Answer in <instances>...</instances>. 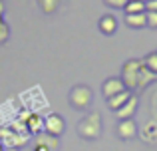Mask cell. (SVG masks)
<instances>
[{"label":"cell","mask_w":157,"mask_h":151,"mask_svg":"<svg viewBox=\"0 0 157 151\" xmlns=\"http://www.w3.org/2000/svg\"><path fill=\"white\" fill-rule=\"evenodd\" d=\"M104 2H105V6L113 8V10H123L125 4L129 2V0H104Z\"/></svg>","instance_id":"cell-19"},{"label":"cell","mask_w":157,"mask_h":151,"mask_svg":"<svg viewBox=\"0 0 157 151\" xmlns=\"http://www.w3.org/2000/svg\"><path fill=\"white\" fill-rule=\"evenodd\" d=\"M28 137L30 135H22V133L14 131L12 127H2L0 129V139H2V145H8L10 149H20L28 143Z\"/></svg>","instance_id":"cell-4"},{"label":"cell","mask_w":157,"mask_h":151,"mask_svg":"<svg viewBox=\"0 0 157 151\" xmlns=\"http://www.w3.org/2000/svg\"><path fill=\"white\" fill-rule=\"evenodd\" d=\"M131 96H133V93H131L129 89H123L121 93H117V96H113V97H109V100H105V101H107V108H109L111 111H117V109L121 108V105L125 104V101L129 100Z\"/></svg>","instance_id":"cell-12"},{"label":"cell","mask_w":157,"mask_h":151,"mask_svg":"<svg viewBox=\"0 0 157 151\" xmlns=\"http://www.w3.org/2000/svg\"><path fill=\"white\" fill-rule=\"evenodd\" d=\"M143 60H127L121 68V81L125 84V88L129 92H135L137 89V81H139V72H141Z\"/></svg>","instance_id":"cell-3"},{"label":"cell","mask_w":157,"mask_h":151,"mask_svg":"<svg viewBox=\"0 0 157 151\" xmlns=\"http://www.w3.org/2000/svg\"><path fill=\"white\" fill-rule=\"evenodd\" d=\"M141 137L145 141H149V143L157 139V123H155V121H149V123L141 129Z\"/></svg>","instance_id":"cell-15"},{"label":"cell","mask_w":157,"mask_h":151,"mask_svg":"<svg viewBox=\"0 0 157 151\" xmlns=\"http://www.w3.org/2000/svg\"><path fill=\"white\" fill-rule=\"evenodd\" d=\"M123 89H127V88L121 81V77H107V80L104 81V85H101V93H104L105 100H109V97L121 93Z\"/></svg>","instance_id":"cell-7"},{"label":"cell","mask_w":157,"mask_h":151,"mask_svg":"<svg viewBox=\"0 0 157 151\" xmlns=\"http://www.w3.org/2000/svg\"><path fill=\"white\" fill-rule=\"evenodd\" d=\"M98 26H100L101 34L111 36V34H115V30H117V20H115L113 14H104L100 18V22H98Z\"/></svg>","instance_id":"cell-11"},{"label":"cell","mask_w":157,"mask_h":151,"mask_svg":"<svg viewBox=\"0 0 157 151\" xmlns=\"http://www.w3.org/2000/svg\"><path fill=\"white\" fill-rule=\"evenodd\" d=\"M0 151H4V145H2V141H0Z\"/></svg>","instance_id":"cell-25"},{"label":"cell","mask_w":157,"mask_h":151,"mask_svg":"<svg viewBox=\"0 0 157 151\" xmlns=\"http://www.w3.org/2000/svg\"><path fill=\"white\" fill-rule=\"evenodd\" d=\"M8 151H18V149H8Z\"/></svg>","instance_id":"cell-26"},{"label":"cell","mask_w":157,"mask_h":151,"mask_svg":"<svg viewBox=\"0 0 157 151\" xmlns=\"http://www.w3.org/2000/svg\"><path fill=\"white\" fill-rule=\"evenodd\" d=\"M143 64H145V66L157 76V52H151V54H147L145 58H143Z\"/></svg>","instance_id":"cell-17"},{"label":"cell","mask_w":157,"mask_h":151,"mask_svg":"<svg viewBox=\"0 0 157 151\" xmlns=\"http://www.w3.org/2000/svg\"><path fill=\"white\" fill-rule=\"evenodd\" d=\"M34 145H42V147L50 149V151H58V147H60V141H58V137L50 135V133L46 131H40L34 135Z\"/></svg>","instance_id":"cell-10"},{"label":"cell","mask_w":157,"mask_h":151,"mask_svg":"<svg viewBox=\"0 0 157 151\" xmlns=\"http://www.w3.org/2000/svg\"><path fill=\"white\" fill-rule=\"evenodd\" d=\"M4 12H6V4L4 0H0V20H4Z\"/></svg>","instance_id":"cell-23"},{"label":"cell","mask_w":157,"mask_h":151,"mask_svg":"<svg viewBox=\"0 0 157 151\" xmlns=\"http://www.w3.org/2000/svg\"><path fill=\"white\" fill-rule=\"evenodd\" d=\"M101 127H104V125H101L100 111H90L78 121L76 131H78V135H80L82 139L96 141V139H100V135H101Z\"/></svg>","instance_id":"cell-1"},{"label":"cell","mask_w":157,"mask_h":151,"mask_svg":"<svg viewBox=\"0 0 157 151\" xmlns=\"http://www.w3.org/2000/svg\"><path fill=\"white\" fill-rule=\"evenodd\" d=\"M143 2H147V0H143Z\"/></svg>","instance_id":"cell-27"},{"label":"cell","mask_w":157,"mask_h":151,"mask_svg":"<svg viewBox=\"0 0 157 151\" xmlns=\"http://www.w3.org/2000/svg\"><path fill=\"white\" fill-rule=\"evenodd\" d=\"M22 121H24V125H26V129L30 133H34V135L40 133V131H44V117L38 115V113H24Z\"/></svg>","instance_id":"cell-9"},{"label":"cell","mask_w":157,"mask_h":151,"mask_svg":"<svg viewBox=\"0 0 157 151\" xmlns=\"http://www.w3.org/2000/svg\"><path fill=\"white\" fill-rule=\"evenodd\" d=\"M34 151H50V149H46V147H42V145H34Z\"/></svg>","instance_id":"cell-24"},{"label":"cell","mask_w":157,"mask_h":151,"mask_svg":"<svg viewBox=\"0 0 157 151\" xmlns=\"http://www.w3.org/2000/svg\"><path fill=\"white\" fill-rule=\"evenodd\" d=\"M145 12H157V0H147L145 2Z\"/></svg>","instance_id":"cell-22"},{"label":"cell","mask_w":157,"mask_h":151,"mask_svg":"<svg viewBox=\"0 0 157 151\" xmlns=\"http://www.w3.org/2000/svg\"><path fill=\"white\" fill-rule=\"evenodd\" d=\"M137 105H139V97L137 96H131L129 100H127L125 104H123L117 111H113V113H115L117 119H133L135 111H137Z\"/></svg>","instance_id":"cell-8"},{"label":"cell","mask_w":157,"mask_h":151,"mask_svg":"<svg viewBox=\"0 0 157 151\" xmlns=\"http://www.w3.org/2000/svg\"><path fill=\"white\" fill-rule=\"evenodd\" d=\"M115 133H117L119 139L129 141L139 133V127H137V123H135V119H119L117 127H115Z\"/></svg>","instance_id":"cell-6"},{"label":"cell","mask_w":157,"mask_h":151,"mask_svg":"<svg viewBox=\"0 0 157 151\" xmlns=\"http://www.w3.org/2000/svg\"><path fill=\"white\" fill-rule=\"evenodd\" d=\"M44 131L50 133L54 137H60L62 133L66 131V121L62 115H58V113H50V115L44 117Z\"/></svg>","instance_id":"cell-5"},{"label":"cell","mask_w":157,"mask_h":151,"mask_svg":"<svg viewBox=\"0 0 157 151\" xmlns=\"http://www.w3.org/2000/svg\"><path fill=\"white\" fill-rule=\"evenodd\" d=\"M145 16H147V26L157 28V12H145Z\"/></svg>","instance_id":"cell-20"},{"label":"cell","mask_w":157,"mask_h":151,"mask_svg":"<svg viewBox=\"0 0 157 151\" xmlns=\"http://www.w3.org/2000/svg\"><path fill=\"white\" fill-rule=\"evenodd\" d=\"M123 10H125V14H143L145 12V2L143 0H129Z\"/></svg>","instance_id":"cell-14"},{"label":"cell","mask_w":157,"mask_h":151,"mask_svg":"<svg viewBox=\"0 0 157 151\" xmlns=\"http://www.w3.org/2000/svg\"><path fill=\"white\" fill-rule=\"evenodd\" d=\"M125 24L129 28H135V30H139V28H145L147 26V16L145 12L143 14H125Z\"/></svg>","instance_id":"cell-13"},{"label":"cell","mask_w":157,"mask_h":151,"mask_svg":"<svg viewBox=\"0 0 157 151\" xmlns=\"http://www.w3.org/2000/svg\"><path fill=\"white\" fill-rule=\"evenodd\" d=\"M8 38H10V28L4 20H0V46L8 42Z\"/></svg>","instance_id":"cell-18"},{"label":"cell","mask_w":157,"mask_h":151,"mask_svg":"<svg viewBox=\"0 0 157 151\" xmlns=\"http://www.w3.org/2000/svg\"><path fill=\"white\" fill-rule=\"evenodd\" d=\"M38 6L44 14H54L60 6V0H38Z\"/></svg>","instance_id":"cell-16"},{"label":"cell","mask_w":157,"mask_h":151,"mask_svg":"<svg viewBox=\"0 0 157 151\" xmlns=\"http://www.w3.org/2000/svg\"><path fill=\"white\" fill-rule=\"evenodd\" d=\"M68 101H70V105H72L74 109H78V111H86V109H90V105H92V101H94L92 88L86 85V84L74 85V88L70 89V93H68Z\"/></svg>","instance_id":"cell-2"},{"label":"cell","mask_w":157,"mask_h":151,"mask_svg":"<svg viewBox=\"0 0 157 151\" xmlns=\"http://www.w3.org/2000/svg\"><path fill=\"white\" fill-rule=\"evenodd\" d=\"M151 113H153V121L157 123V89L151 96Z\"/></svg>","instance_id":"cell-21"}]
</instances>
